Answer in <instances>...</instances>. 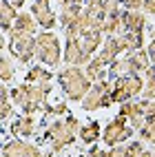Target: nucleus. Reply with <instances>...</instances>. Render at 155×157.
<instances>
[{
  "label": "nucleus",
  "instance_id": "nucleus-9",
  "mask_svg": "<svg viewBox=\"0 0 155 157\" xmlns=\"http://www.w3.org/2000/svg\"><path fill=\"white\" fill-rule=\"evenodd\" d=\"M0 153H2V157H45L40 146L31 144L27 140H9Z\"/></svg>",
  "mask_w": 155,
  "mask_h": 157
},
{
  "label": "nucleus",
  "instance_id": "nucleus-26",
  "mask_svg": "<svg viewBox=\"0 0 155 157\" xmlns=\"http://www.w3.org/2000/svg\"><path fill=\"white\" fill-rule=\"evenodd\" d=\"M42 111L51 117H60V115H67L69 113V104L67 102H56V104H45Z\"/></svg>",
  "mask_w": 155,
  "mask_h": 157
},
{
  "label": "nucleus",
  "instance_id": "nucleus-10",
  "mask_svg": "<svg viewBox=\"0 0 155 157\" xmlns=\"http://www.w3.org/2000/svg\"><path fill=\"white\" fill-rule=\"evenodd\" d=\"M31 16H33L36 25L42 27L45 31H53V27L58 22L53 9H51V0H33V5H31Z\"/></svg>",
  "mask_w": 155,
  "mask_h": 157
},
{
  "label": "nucleus",
  "instance_id": "nucleus-36",
  "mask_svg": "<svg viewBox=\"0 0 155 157\" xmlns=\"http://www.w3.org/2000/svg\"><path fill=\"white\" fill-rule=\"evenodd\" d=\"M80 157H82V155H80Z\"/></svg>",
  "mask_w": 155,
  "mask_h": 157
},
{
  "label": "nucleus",
  "instance_id": "nucleus-20",
  "mask_svg": "<svg viewBox=\"0 0 155 157\" xmlns=\"http://www.w3.org/2000/svg\"><path fill=\"white\" fill-rule=\"evenodd\" d=\"M51 80H53V73L45 67H31L25 75V82L29 84H51Z\"/></svg>",
  "mask_w": 155,
  "mask_h": 157
},
{
  "label": "nucleus",
  "instance_id": "nucleus-5",
  "mask_svg": "<svg viewBox=\"0 0 155 157\" xmlns=\"http://www.w3.org/2000/svg\"><path fill=\"white\" fill-rule=\"evenodd\" d=\"M144 86V80L140 73H124L118 75L115 80H111V102L113 104H122L129 100H135Z\"/></svg>",
  "mask_w": 155,
  "mask_h": 157
},
{
  "label": "nucleus",
  "instance_id": "nucleus-19",
  "mask_svg": "<svg viewBox=\"0 0 155 157\" xmlns=\"http://www.w3.org/2000/svg\"><path fill=\"white\" fill-rule=\"evenodd\" d=\"M82 71H84V75H87V80L91 82H100V80H107V67L102 64V62L98 60V58H91L84 67H82Z\"/></svg>",
  "mask_w": 155,
  "mask_h": 157
},
{
  "label": "nucleus",
  "instance_id": "nucleus-2",
  "mask_svg": "<svg viewBox=\"0 0 155 157\" xmlns=\"http://www.w3.org/2000/svg\"><path fill=\"white\" fill-rule=\"evenodd\" d=\"M78 131H80V120L73 117V115H69L64 120L47 122L45 140L49 144L51 153H62L64 148H69V146L78 140Z\"/></svg>",
  "mask_w": 155,
  "mask_h": 157
},
{
  "label": "nucleus",
  "instance_id": "nucleus-21",
  "mask_svg": "<svg viewBox=\"0 0 155 157\" xmlns=\"http://www.w3.org/2000/svg\"><path fill=\"white\" fill-rule=\"evenodd\" d=\"M80 11H82L80 5H60V13L56 16V20H58L62 27H67V25H71L78 18Z\"/></svg>",
  "mask_w": 155,
  "mask_h": 157
},
{
  "label": "nucleus",
  "instance_id": "nucleus-23",
  "mask_svg": "<svg viewBox=\"0 0 155 157\" xmlns=\"http://www.w3.org/2000/svg\"><path fill=\"white\" fill-rule=\"evenodd\" d=\"M138 133V140L144 144H153L155 140V120H144V124L135 131Z\"/></svg>",
  "mask_w": 155,
  "mask_h": 157
},
{
  "label": "nucleus",
  "instance_id": "nucleus-8",
  "mask_svg": "<svg viewBox=\"0 0 155 157\" xmlns=\"http://www.w3.org/2000/svg\"><path fill=\"white\" fill-rule=\"evenodd\" d=\"M36 36H20L9 31V53H11L20 64H29L36 53Z\"/></svg>",
  "mask_w": 155,
  "mask_h": 157
},
{
  "label": "nucleus",
  "instance_id": "nucleus-34",
  "mask_svg": "<svg viewBox=\"0 0 155 157\" xmlns=\"http://www.w3.org/2000/svg\"><path fill=\"white\" fill-rule=\"evenodd\" d=\"M98 2H102L104 7H113V5H120V0H98Z\"/></svg>",
  "mask_w": 155,
  "mask_h": 157
},
{
  "label": "nucleus",
  "instance_id": "nucleus-22",
  "mask_svg": "<svg viewBox=\"0 0 155 157\" xmlns=\"http://www.w3.org/2000/svg\"><path fill=\"white\" fill-rule=\"evenodd\" d=\"M16 20V9L7 2V0H0V29L2 31H9Z\"/></svg>",
  "mask_w": 155,
  "mask_h": 157
},
{
  "label": "nucleus",
  "instance_id": "nucleus-30",
  "mask_svg": "<svg viewBox=\"0 0 155 157\" xmlns=\"http://www.w3.org/2000/svg\"><path fill=\"white\" fill-rule=\"evenodd\" d=\"M87 155L89 157H104V148L98 146V144H91V148L87 151Z\"/></svg>",
  "mask_w": 155,
  "mask_h": 157
},
{
  "label": "nucleus",
  "instance_id": "nucleus-13",
  "mask_svg": "<svg viewBox=\"0 0 155 157\" xmlns=\"http://www.w3.org/2000/svg\"><path fill=\"white\" fill-rule=\"evenodd\" d=\"M149 18L142 11H122V33H144Z\"/></svg>",
  "mask_w": 155,
  "mask_h": 157
},
{
  "label": "nucleus",
  "instance_id": "nucleus-3",
  "mask_svg": "<svg viewBox=\"0 0 155 157\" xmlns=\"http://www.w3.org/2000/svg\"><path fill=\"white\" fill-rule=\"evenodd\" d=\"M58 82L62 86V93L69 98V102H80L89 91L91 82L87 80L82 67H64L58 73Z\"/></svg>",
  "mask_w": 155,
  "mask_h": 157
},
{
  "label": "nucleus",
  "instance_id": "nucleus-35",
  "mask_svg": "<svg viewBox=\"0 0 155 157\" xmlns=\"http://www.w3.org/2000/svg\"><path fill=\"white\" fill-rule=\"evenodd\" d=\"M2 51H5V38L0 36V56H2Z\"/></svg>",
  "mask_w": 155,
  "mask_h": 157
},
{
  "label": "nucleus",
  "instance_id": "nucleus-27",
  "mask_svg": "<svg viewBox=\"0 0 155 157\" xmlns=\"http://www.w3.org/2000/svg\"><path fill=\"white\" fill-rule=\"evenodd\" d=\"M104 157H126V155H124V144L111 146L109 151H104Z\"/></svg>",
  "mask_w": 155,
  "mask_h": 157
},
{
  "label": "nucleus",
  "instance_id": "nucleus-7",
  "mask_svg": "<svg viewBox=\"0 0 155 157\" xmlns=\"http://www.w3.org/2000/svg\"><path fill=\"white\" fill-rule=\"evenodd\" d=\"M133 131L129 124H126V120L122 117V115H115L107 126H104V131L100 133V140H102V144L104 146H118V144H124V142H129L131 137H133Z\"/></svg>",
  "mask_w": 155,
  "mask_h": 157
},
{
  "label": "nucleus",
  "instance_id": "nucleus-16",
  "mask_svg": "<svg viewBox=\"0 0 155 157\" xmlns=\"http://www.w3.org/2000/svg\"><path fill=\"white\" fill-rule=\"evenodd\" d=\"M122 53H120V47H118V42H115V36H111V38H107V40H102V47L98 49V60L102 62L104 67H109L115 58H120Z\"/></svg>",
  "mask_w": 155,
  "mask_h": 157
},
{
  "label": "nucleus",
  "instance_id": "nucleus-32",
  "mask_svg": "<svg viewBox=\"0 0 155 157\" xmlns=\"http://www.w3.org/2000/svg\"><path fill=\"white\" fill-rule=\"evenodd\" d=\"M84 2H87V0H60V5H80V7Z\"/></svg>",
  "mask_w": 155,
  "mask_h": 157
},
{
  "label": "nucleus",
  "instance_id": "nucleus-1",
  "mask_svg": "<svg viewBox=\"0 0 155 157\" xmlns=\"http://www.w3.org/2000/svg\"><path fill=\"white\" fill-rule=\"evenodd\" d=\"M49 93H51V84H29V82H25V84H18L16 89L9 91V102L20 106L25 115H36L47 104Z\"/></svg>",
  "mask_w": 155,
  "mask_h": 157
},
{
  "label": "nucleus",
  "instance_id": "nucleus-11",
  "mask_svg": "<svg viewBox=\"0 0 155 157\" xmlns=\"http://www.w3.org/2000/svg\"><path fill=\"white\" fill-rule=\"evenodd\" d=\"M62 60L67 62V67H84L91 60L80 47V38H67L64 49H62Z\"/></svg>",
  "mask_w": 155,
  "mask_h": 157
},
{
  "label": "nucleus",
  "instance_id": "nucleus-33",
  "mask_svg": "<svg viewBox=\"0 0 155 157\" xmlns=\"http://www.w3.org/2000/svg\"><path fill=\"white\" fill-rule=\"evenodd\" d=\"M7 2H9V5H11L14 9H20V7H22V5L27 2V0H7Z\"/></svg>",
  "mask_w": 155,
  "mask_h": 157
},
{
  "label": "nucleus",
  "instance_id": "nucleus-28",
  "mask_svg": "<svg viewBox=\"0 0 155 157\" xmlns=\"http://www.w3.org/2000/svg\"><path fill=\"white\" fill-rule=\"evenodd\" d=\"M120 5L126 9V11H140L142 0H120Z\"/></svg>",
  "mask_w": 155,
  "mask_h": 157
},
{
  "label": "nucleus",
  "instance_id": "nucleus-12",
  "mask_svg": "<svg viewBox=\"0 0 155 157\" xmlns=\"http://www.w3.org/2000/svg\"><path fill=\"white\" fill-rule=\"evenodd\" d=\"M124 120H126V124L133 128V131H138L142 124H144V115H142V104L138 100H129V102H122L120 104V113Z\"/></svg>",
  "mask_w": 155,
  "mask_h": 157
},
{
  "label": "nucleus",
  "instance_id": "nucleus-6",
  "mask_svg": "<svg viewBox=\"0 0 155 157\" xmlns=\"http://www.w3.org/2000/svg\"><path fill=\"white\" fill-rule=\"evenodd\" d=\"M111 104H113L111 102V80L93 82L89 86V91L84 93V98L80 100L82 111H87V113L100 111V109H109Z\"/></svg>",
  "mask_w": 155,
  "mask_h": 157
},
{
  "label": "nucleus",
  "instance_id": "nucleus-18",
  "mask_svg": "<svg viewBox=\"0 0 155 157\" xmlns=\"http://www.w3.org/2000/svg\"><path fill=\"white\" fill-rule=\"evenodd\" d=\"M102 40H104V36L100 31H87V33L80 36V47L89 58H93V53L102 47Z\"/></svg>",
  "mask_w": 155,
  "mask_h": 157
},
{
  "label": "nucleus",
  "instance_id": "nucleus-25",
  "mask_svg": "<svg viewBox=\"0 0 155 157\" xmlns=\"http://www.w3.org/2000/svg\"><path fill=\"white\" fill-rule=\"evenodd\" d=\"M144 148H146V144L140 142V140H129L124 142V155L126 157H140L144 153Z\"/></svg>",
  "mask_w": 155,
  "mask_h": 157
},
{
  "label": "nucleus",
  "instance_id": "nucleus-31",
  "mask_svg": "<svg viewBox=\"0 0 155 157\" xmlns=\"http://www.w3.org/2000/svg\"><path fill=\"white\" fill-rule=\"evenodd\" d=\"M0 102H9V89L5 84H0Z\"/></svg>",
  "mask_w": 155,
  "mask_h": 157
},
{
  "label": "nucleus",
  "instance_id": "nucleus-15",
  "mask_svg": "<svg viewBox=\"0 0 155 157\" xmlns=\"http://www.w3.org/2000/svg\"><path fill=\"white\" fill-rule=\"evenodd\" d=\"M11 33H20V36H36L38 33V25H36V20L31 13H16V20H14V25H11Z\"/></svg>",
  "mask_w": 155,
  "mask_h": 157
},
{
  "label": "nucleus",
  "instance_id": "nucleus-17",
  "mask_svg": "<svg viewBox=\"0 0 155 157\" xmlns=\"http://www.w3.org/2000/svg\"><path fill=\"white\" fill-rule=\"evenodd\" d=\"M100 133H102V126L98 120H91L87 124H80V131H78V140H82L84 144H95L100 142Z\"/></svg>",
  "mask_w": 155,
  "mask_h": 157
},
{
  "label": "nucleus",
  "instance_id": "nucleus-29",
  "mask_svg": "<svg viewBox=\"0 0 155 157\" xmlns=\"http://www.w3.org/2000/svg\"><path fill=\"white\" fill-rule=\"evenodd\" d=\"M140 11L146 16V18H149V16H153V11H155V0H142Z\"/></svg>",
  "mask_w": 155,
  "mask_h": 157
},
{
  "label": "nucleus",
  "instance_id": "nucleus-14",
  "mask_svg": "<svg viewBox=\"0 0 155 157\" xmlns=\"http://www.w3.org/2000/svg\"><path fill=\"white\" fill-rule=\"evenodd\" d=\"M36 128H38V124L33 120V115H22V117H16L9 124V133L16 135V137H33Z\"/></svg>",
  "mask_w": 155,
  "mask_h": 157
},
{
  "label": "nucleus",
  "instance_id": "nucleus-24",
  "mask_svg": "<svg viewBox=\"0 0 155 157\" xmlns=\"http://www.w3.org/2000/svg\"><path fill=\"white\" fill-rule=\"evenodd\" d=\"M16 75V67H14V62L11 58H7V56H0V84H5V82H9Z\"/></svg>",
  "mask_w": 155,
  "mask_h": 157
},
{
  "label": "nucleus",
  "instance_id": "nucleus-4",
  "mask_svg": "<svg viewBox=\"0 0 155 157\" xmlns=\"http://www.w3.org/2000/svg\"><path fill=\"white\" fill-rule=\"evenodd\" d=\"M36 58L42 62V64L51 67V69H58L60 62H62V47H60V40L53 31H42V33H36Z\"/></svg>",
  "mask_w": 155,
  "mask_h": 157
}]
</instances>
